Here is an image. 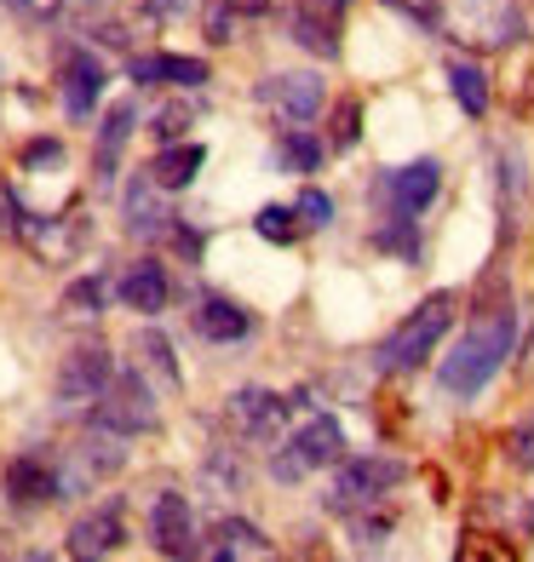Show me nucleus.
<instances>
[{
  "label": "nucleus",
  "instance_id": "c9c22d12",
  "mask_svg": "<svg viewBox=\"0 0 534 562\" xmlns=\"http://www.w3.org/2000/svg\"><path fill=\"white\" fill-rule=\"evenodd\" d=\"M53 161H64V144L58 138H35L30 149H23V167H53Z\"/></svg>",
  "mask_w": 534,
  "mask_h": 562
},
{
  "label": "nucleus",
  "instance_id": "473e14b6",
  "mask_svg": "<svg viewBox=\"0 0 534 562\" xmlns=\"http://www.w3.org/2000/svg\"><path fill=\"white\" fill-rule=\"evenodd\" d=\"M23 229H30V213L18 207L12 190H0V236H7V241H23Z\"/></svg>",
  "mask_w": 534,
  "mask_h": 562
},
{
  "label": "nucleus",
  "instance_id": "4c0bfd02",
  "mask_svg": "<svg viewBox=\"0 0 534 562\" xmlns=\"http://www.w3.org/2000/svg\"><path fill=\"white\" fill-rule=\"evenodd\" d=\"M224 7H231L236 18H265V12H270V0H224Z\"/></svg>",
  "mask_w": 534,
  "mask_h": 562
},
{
  "label": "nucleus",
  "instance_id": "20e7f679",
  "mask_svg": "<svg viewBox=\"0 0 534 562\" xmlns=\"http://www.w3.org/2000/svg\"><path fill=\"white\" fill-rule=\"evenodd\" d=\"M340 459H345V430H340V419L316 414L311 425H299L293 437L270 453V476H276V482H299V476H311V471H322V465H340Z\"/></svg>",
  "mask_w": 534,
  "mask_h": 562
},
{
  "label": "nucleus",
  "instance_id": "2eb2a0df",
  "mask_svg": "<svg viewBox=\"0 0 534 562\" xmlns=\"http://www.w3.org/2000/svg\"><path fill=\"white\" fill-rule=\"evenodd\" d=\"M259 98H265L276 115H288V121H316V115H322V75H311V69L265 75Z\"/></svg>",
  "mask_w": 534,
  "mask_h": 562
},
{
  "label": "nucleus",
  "instance_id": "f8f14e48",
  "mask_svg": "<svg viewBox=\"0 0 534 562\" xmlns=\"http://www.w3.org/2000/svg\"><path fill=\"white\" fill-rule=\"evenodd\" d=\"M437 190H443V167L431 156H420L409 167H391L386 178H379V195H386L391 213H425L431 201H437Z\"/></svg>",
  "mask_w": 534,
  "mask_h": 562
},
{
  "label": "nucleus",
  "instance_id": "9d476101",
  "mask_svg": "<svg viewBox=\"0 0 534 562\" xmlns=\"http://www.w3.org/2000/svg\"><path fill=\"white\" fill-rule=\"evenodd\" d=\"M340 7H327V0H299V7H282V30L293 46H304L311 58H340V23H334Z\"/></svg>",
  "mask_w": 534,
  "mask_h": 562
},
{
  "label": "nucleus",
  "instance_id": "4be33fe9",
  "mask_svg": "<svg viewBox=\"0 0 534 562\" xmlns=\"http://www.w3.org/2000/svg\"><path fill=\"white\" fill-rule=\"evenodd\" d=\"M448 87H454V98H460L466 115H489V75H482V64L454 58L448 64Z\"/></svg>",
  "mask_w": 534,
  "mask_h": 562
},
{
  "label": "nucleus",
  "instance_id": "f3484780",
  "mask_svg": "<svg viewBox=\"0 0 534 562\" xmlns=\"http://www.w3.org/2000/svg\"><path fill=\"white\" fill-rule=\"evenodd\" d=\"M138 126V104H110L104 121H98V144H92V184H115L121 172V149Z\"/></svg>",
  "mask_w": 534,
  "mask_h": 562
},
{
  "label": "nucleus",
  "instance_id": "e433bc0d",
  "mask_svg": "<svg viewBox=\"0 0 534 562\" xmlns=\"http://www.w3.org/2000/svg\"><path fill=\"white\" fill-rule=\"evenodd\" d=\"M386 533H391V517H363V522H356V540H363V546H379Z\"/></svg>",
  "mask_w": 534,
  "mask_h": 562
},
{
  "label": "nucleus",
  "instance_id": "6e6552de",
  "mask_svg": "<svg viewBox=\"0 0 534 562\" xmlns=\"http://www.w3.org/2000/svg\"><path fill=\"white\" fill-rule=\"evenodd\" d=\"M104 64L92 58V46H64L58 53V98L69 121H92L98 98H104Z\"/></svg>",
  "mask_w": 534,
  "mask_h": 562
},
{
  "label": "nucleus",
  "instance_id": "c85d7f7f",
  "mask_svg": "<svg viewBox=\"0 0 534 562\" xmlns=\"http://www.w3.org/2000/svg\"><path fill=\"white\" fill-rule=\"evenodd\" d=\"M356 133H363V104H356V98H340V104H334V133H327V144H334V149H351Z\"/></svg>",
  "mask_w": 534,
  "mask_h": 562
},
{
  "label": "nucleus",
  "instance_id": "cd10ccee",
  "mask_svg": "<svg viewBox=\"0 0 534 562\" xmlns=\"http://www.w3.org/2000/svg\"><path fill=\"white\" fill-rule=\"evenodd\" d=\"M138 350H144V362L156 368V373L167 379V385H178V379H185V373H178V362H173V345H167V334H156V327H149V334L138 339Z\"/></svg>",
  "mask_w": 534,
  "mask_h": 562
},
{
  "label": "nucleus",
  "instance_id": "5701e85b",
  "mask_svg": "<svg viewBox=\"0 0 534 562\" xmlns=\"http://www.w3.org/2000/svg\"><path fill=\"white\" fill-rule=\"evenodd\" d=\"M276 161H282L288 172H316L322 167V138L304 133V121H293L282 138H276Z\"/></svg>",
  "mask_w": 534,
  "mask_h": 562
},
{
  "label": "nucleus",
  "instance_id": "39448f33",
  "mask_svg": "<svg viewBox=\"0 0 534 562\" xmlns=\"http://www.w3.org/2000/svg\"><path fill=\"white\" fill-rule=\"evenodd\" d=\"M87 425H104V430H121V437H138V430H156L162 414H156V396H149L144 373L138 368H121L115 385L87 402Z\"/></svg>",
  "mask_w": 534,
  "mask_h": 562
},
{
  "label": "nucleus",
  "instance_id": "ddd939ff",
  "mask_svg": "<svg viewBox=\"0 0 534 562\" xmlns=\"http://www.w3.org/2000/svg\"><path fill=\"white\" fill-rule=\"evenodd\" d=\"M149 540H156V551H162V557H201L190 499L178 494V488H162V494H156V505H149Z\"/></svg>",
  "mask_w": 534,
  "mask_h": 562
},
{
  "label": "nucleus",
  "instance_id": "412c9836",
  "mask_svg": "<svg viewBox=\"0 0 534 562\" xmlns=\"http://www.w3.org/2000/svg\"><path fill=\"white\" fill-rule=\"evenodd\" d=\"M201 161H208V149H201V144H167L144 172L156 178L162 190H190V184H196V172H201Z\"/></svg>",
  "mask_w": 534,
  "mask_h": 562
},
{
  "label": "nucleus",
  "instance_id": "6ab92c4d",
  "mask_svg": "<svg viewBox=\"0 0 534 562\" xmlns=\"http://www.w3.org/2000/svg\"><path fill=\"white\" fill-rule=\"evenodd\" d=\"M156 178H133V184H126V229H133L138 241H156V236H173V224H167V207L156 201Z\"/></svg>",
  "mask_w": 534,
  "mask_h": 562
},
{
  "label": "nucleus",
  "instance_id": "0eeeda50",
  "mask_svg": "<svg viewBox=\"0 0 534 562\" xmlns=\"http://www.w3.org/2000/svg\"><path fill=\"white\" fill-rule=\"evenodd\" d=\"M115 350L110 345H75L64 362H58V379H53V396L64 407H81V402H98L110 385H115Z\"/></svg>",
  "mask_w": 534,
  "mask_h": 562
},
{
  "label": "nucleus",
  "instance_id": "423d86ee",
  "mask_svg": "<svg viewBox=\"0 0 534 562\" xmlns=\"http://www.w3.org/2000/svg\"><path fill=\"white\" fill-rule=\"evenodd\" d=\"M126 437L121 430H104V425H92L81 442H75L64 459H58V482H64V499L69 494H81V488H92V482H104V476H115L121 465H126V448H121Z\"/></svg>",
  "mask_w": 534,
  "mask_h": 562
},
{
  "label": "nucleus",
  "instance_id": "7c9ffc66",
  "mask_svg": "<svg viewBox=\"0 0 534 562\" xmlns=\"http://www.w3.org/2000/svg\"><path fill=\"white\" fill-rule=\"evenodd\" d=\"M185 126H190V110H185V104H167V110H156L149 133H156L162 144H178V138H185Z\"/></svg>",
  "mask_w": 534,
  "mask_h": 562
},
{
  "label": "nucleus",
  "instance_id": "f704fd0d",
  "mask_svg": "<svg viewBox=\"0 0 534 562\" xmlns=\"http://www.w3.org/2000/svg\"><path fill=\"white\" fill-rule=\"evenodd\" d=\"M386 7H397V12H409L420 30H437L443 23V12H437V0H386Z\"/></svg>",
  "mask_w": 534,
  "mask_h": 562
},
{
  "label": "nucleus",
  "instance_id": "ea45409f",
  "mask_svg": "<svg viewBox=\"0 0 534 562\" xmlns=\"http://www.w3.org/2000/svg\"><path fill=\"white\" fill-rule=\"evenodd\" d=\"M327 7H351V0H327Z\"/></svg>",
  "mask_w": 534,
  "mask_h": 562
},
{
  "label": "nucleus",
  "instance_id": "c756f323",
  "mask_svg": "<svg viewBox=\"0 0 534 562\" xmlns=\"http://www.w3.org/2000/svg\"><path fill=\"white\" fill-rule=\"evenodd\" d=\"M293 207H299L304 229H327V224H334V195H327V190H304Z\"/></svg>",
  "mask_w": 534,
  "mask_h": 562
},
{
  "label": "nucleus",
  "instance_id": "f257e3e1",
  "mask_svg": "<svg viewBox=\"0 0 534 562\" xmlns=\"http://www.w3.org/2000/svg\"><path fill=\"white\" fill-rule=\"evenodd\" d=\"M512 345H518V311H512V304H494V311H482L466 334H460V345L443 356L437 385H443L448 396H460V402L482 396V391H489V379L505 368Z\"/></svg>",
  "mask_w": 534,
  "mask_h": 562
},
{
  "label": "nucleus",
  "instance_id": "a878e982",
  "mask_svg": "<svg viewBox=\"0 0 534 562\" xmlns=\"http://www.w3.org/2000/svg\"><path fill=\"white\" fill-rule=\"evenodd\" d=\"M379 252H402V259H420V236H414V213H391V224L374 229Z\"/></svg>",
  "mask_w": 534,
  "mask_h": 562
},
{
  "label": "nucleus",
  "instance_id": "1a4fd4ad",
  "mask_svg": "<svg viewBox=\"0 0 534 562\" xmlns=\"http://www.w3.org/2000/svg\"><path fill=\"white\" fill-rule=\"evenodd\" d=\"M121 540H126V499L110 494L104 505H92L87 517L69 522L64 551L69 557H110V551H121Z\"/></svg>",
  "mask_w": 534,
  "mask_h": 562
},
{
  "label": "nucleus",
  "instance_id": "4468645a",
  "mask_svg": "<svg viewBox=\"0 0 534 562\" xmlns=\"http://www.w3.org/2000/svg\"><path fill=\"white\" fill-rule=\"evenodd\" d=\"M288 407H293V402H282L276 391L247 385V391L231 396V425H236V437H247V442H276V437H282Z\"/></svg>",
  "mask_w": 534,
  "mask_h": 562
},
{
  "label": "nucleus",
  "instance_id": "393cba45",
  "mask_svg": "<svg viewBox=\"0 0 534 562\" xmlns=\"http://www.w3.org/2000/svg\"><path fill=\"white\" fill-rule=\"evenodd\" d=\"M104 299H110V281L104 276H75L69 288H64V299H58V311L64 316H98V311H104Z\"/></svg>",
  "mask_w": 534,
  "mask_h": 562
},
{
  "label": "nucleus",
  "instance_id": "9b49d317",
  "mask_svg": "<svg viewBox=\"0 0 534 562\" xmlns=\"http://www.w3.org/2000/svg\"><path fill=\"white\" fill-rule=\"evenodd\" d=\"M7 499H12L18 510L64 499L58 459H53V453H18V459H7Z\"/></svg>",
  "mask_w": 534,
  "mask_h": 562
},
{
  "label": "nucleus",
  "instance_id": "f03ea898",
  "mask_svg": "<svg viewBox=\"0 0 534 562\" xmlns=\"http://www.w3.org/2000/svg\"><path fill=\"white\" fill-rule=\"evenodd\" d=\"M448 327H454V293H431L420 311L374 350V368L379 373H414V368H425V356L443 345Z\"/></svg>",
  "mask_w": 534,
  "mask_h": 562
},
{
  "label": "nucleus",
  "instance_id": "aec40b11",
  "mask_svg": "<svg viewBox=\"0 0 534 562\" xmlns=\"http://www.w3.org/2000/svg\"><path fill=\"white\" fill-rule=\"evenodd\" d=\"M253 316L242 311L236 299H201L196 304V334L213 339V345H231V339H247Z\"/></svg>",
  "mask_w": 534,
  "mask_h": 562
},
{
  "label": "nucleus",
  "instance_id": "dca6fc26",
  "mask_svg": "<svg viewBox=\"0 0 534 562\" xmlns=\"http://www.w3.org/2000/svg\"><path fill=\"white\" fill-rule=\"evenodd\" d=\"M126 75L138 87H208V58H185V53H133L126 58Z\"/></svg>",
  "mask_w": 534,
  "mask_h": 562
},
{
  "label": "nucleus",
  "instance_id": "b1692460",
  "mask_svg": "<svg viewBox=\"0 0 534 562\" xmlns=\"http://www.w3.org/2000/svg\"><path fill=\"white\" fill-rule=\"evenodd\" d=\"M219 540H224V546H208L201 557H242V551H247V557H270V551H276L253 522H231V517L219 522Z\"/></svg>",
  "mask_w": 534,
  "mask_h": 562
},
{
  "label": "nucleus",
  "instance_id": "a211bd4d",
  "mask_svg": "<svg viewBox=\"0 0 534 562\" xmlns=\"http://www.w3.org/2000/svg\"><path fill=\"white\" fill-rule=\"evenodd\" d=\"M167 299H173V281L156 259H138L133 270L121 276V304L126 311H138V316H162L167 311Z\"/></svg>",
  "mask_w": 534,
  "mask_h": 562
},
{
  "label": "nucleus",
  "instance_id": "7ed1b4c3",
  "mask_svg": "<svg viewBox=\"0 0 534 562\" xmlns=\"http://www.w3.org/2000/svg\"><path fill=\"white\" fill-rule=\"evenodd\" d=\"M409 476V465L402 459H340V471H334V482H327V494H322V505L327 510H340V517H356V510H368V505H379L397 482Z\"/></svg>",
  "mask_w": 534,
  "mask_h": 562
},
{
  "label": "nucleus",
  "instance_id": "72a5a7b5",
  "mask_svg": "<svg viewBox=\"0 0 534 562\" xmlns=\"http://www.w3.org/2000/svg\"><path fill=\"white\" fill-rule=\"evenodd\" d=\"M201 30H208L213 46H231V41H236V12L224 7V0H213V12H208V23H201Z\"/></svg>",
  "mask_w": 534,
  "mask_h": 562
},
{
  "label": "nucleus",
  "instance_id": "2f4dec72",
  "mask_svg": "<svg viewBox=\"0 0 534 562\" xmlns=\"http://www.w3.org/2000/svg\"><path fill=\"white\" fill-rule=\"evenodd\" d=\"M505 453H512V465H518V471H534V414L512 430V437H505Z\"/></svg>",
  "mask_w": 534,
  "mask_h": 562
},
{
  "label": "nucleus",
  "instance_id": "58836bf2",
  "mask_svg": "<svg viewBox=\"0 0 534 562\" xmlns=\"http://www.w3.org/2000/svg\"><path fill=\"white\" fill-rule=\"evenodd\" d=\"M98 41H104V46H126V30H121V23H104V30H98Z\"/></svg>",
  "mask_w": 534,
  "mask_h": 562
},
{
  "label": "nucleus",
  "instance_id": "bb28decb",
  "mask_svg": "<svg viewBox=\"0 0 534 562\" xmlns=\"http://www.w3.org/2000/svg\"><path fill=\"white\" fill-rule=\"evenodd\" d=\"M253 229H259L265 241H276V247H288V241H299V229H304V218H299V207H259V218H253Z\"/></svg>",
  "mask_w": 534,
  "mask_h": 562
}]
</instances>
